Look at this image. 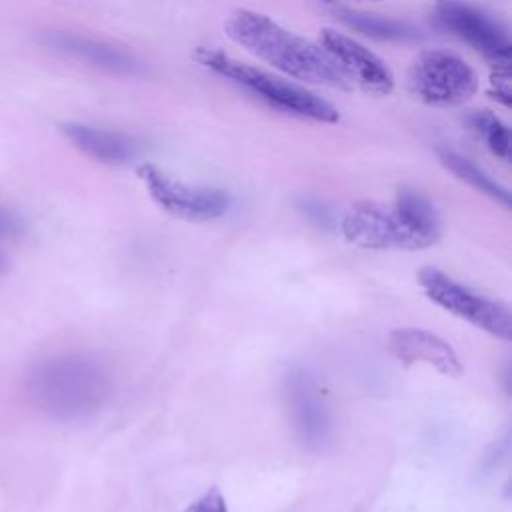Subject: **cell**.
Here are the masks:
<instances>
[{
    "label": "cell",
    "instance_id": "1",
    "mask_svg": "<svg viewBox=\"0 0 512 512\" xmlns=\"http://www.w3.org/2000/svg\"><path fill=\"white\" fill-rule=\"evenodd\" d=\"M106 366L84 352H62L34 364L26 378L28 402L58 422H78L96 414L110 396Z\"/></svg>",
    "mask_w": 512,
    "mask_h": 512
},
{
    "label": "cell",
    "instance_id": "2",
    "mask_svg": "<svg viewBox=\"0 0 512 512\" xmlns=\"http://www.w3.org/2000/svg\"><path fill=\"white\" fill-rule=\"evenodd\" d=\"M224 32L234 44L294 80L328 88H350L318 44L290 32L262 12L234 10L224 22Z\"/></svg>",
    "mask_w": 512,
    "mask_h": 512
},
{
    "label": "cell",
    "instance_id": "3",
    "mask_svg": "<svg viewBox=\"0 0 512 512\" xmlns=\"http://www.w3.org/2000/svg\"><path fill=\"white\" fill-rule=\"evenodd\" d=\"M194 60L204 68L212 70L214 74L228 78L230 82L238 84L264 104L298 118H306L312 122L334 124L338 122L340 114L338 108L332 106L328 100L320 98L318 94L310 92L308 88L274 76L262 68L244 64L222 50L198 46L194 52Z\"/></svg>",
    "mask_w": 512,
    "mask_h": 512
},
{
    "label": "cell",
    "instance_id": "4",
    "mask_svg": "<svg viewBox=\"0 0 512 512\" xmlns=\"http://www.w3.org/2000/svg\"><path fill=\"white\" fill-rule=\"evenodd\" d=\"M410 92L428 106H458L478 90V76L460 56L446 50L420 52L408 70Z\"/></svg>",
    "mask_w": 512,
    "mask_h": 512
},
{
    "label": "cell",
    "instance_id": "5",
    "mask_svg": "<svg viewBox=\"0 0 512 512\" xmlns=\"http://www.w3.org/2000/svg\"><path fill=\"white\" fill-rule=\"evenodd\" d=\"M418 284L428 300H432L442 310L470 322L490 336L500 340L512 338V314L506 304L486 298L468 286H462L436 268H422L418 272Z\"/></svg>",
    "mask_w": 512,
    "mask_h": 512
},
{
    "label": "cell",
    "instance_id": "6",
    "mask_svg": "<svg viewBox=\"0 0 512 512\" xmlns=\"http://www.w3.org/2000/svg\"><path fill=\"white\" fill-rule=\"evenodd\" d=\"M136 174L146 186L152 202L178 220L212 222L222 218L232 206L228 192L214 186L182 182L156 164L144 162L136 168Z\"/></svg>",
    "mask_w": 512,
    "mask_h": 512
},
{
    "label": "cell",
    "instance_id": "7",
    "mask_svg": "<svg viewBox=\"0 0 512 512\" xmlns=\"http://www.w3.org/2000/svg\"><path fill=\"white\" fill-rule=\"evenodd\" d=\"M340 232L346 242L368 250H422L434 244L414 230L394 204L372 200L354 202L340 220Z\"/></svg>",
    "mask_w": 512,
    "mask_h": 512
},
{
    "label": "cell",
    "instance_id": "8",
    "mask_svg": "<svg viewBox=\"0 0 512 512\" xmlns=\"http://www.w3.org/2000/svg\"><path fill=\"white\" fill-rule=\"evenodd\" d=\"M318 46L348 84H356L360 90L374 96H386L394 90V74L388 64L348 34L324 28Z\"/></svg>",
    "mask_w": 512,
    "mask_h": 512
},
{
    "label": "cell",
    "instance_id": "9",
    "mask_svg": "<svg viewBox=\"0 0 512 512\" xmlns=\"http://www.w3.org/2000/svg\"><path fill=\"white\" fill-rule=\"evenodd\" d=\"M434 14L442 28L468 42L492 64H510L512 44L506 30L482 10L460 0H438Z\"/></svg>",
    "mask_w": 512,
    "mask_h": 512
},
{
    "label": "cell",
    "instance_id": "10",
    "mask_svg": "<svg viewBox=\"0 0 512 512\" xmlns=\"http://www.w3.org/2000/svg\"><path fill=\"white\" fill-rule=\"evenodd\" d=\"M284 396L294 430L304 446L320 448L330 440L332 418L316 380L304 368H292L284 376Z\"/></svg>",
    "mask_w": 512,
    "mask_h": 512
},
{
    "label": "cell",
    "instance_id": "11",
    "mask_svg": "<svg viewBox=\"0 0 512 512\" xmlns=\"http://www.w3.org/2000/svg\"><path fill=\"white\" fill-rule=\"evenodd\" d=\"M40 44H44L54 52H60L64 56H70L74 60H80L84 64L96 66L106 72L124 74V76L142 74V62L132 52L92 36L52 30L40 36Z\"/></svg>",
    "mask_w": 512,
    "mask_h": 512
},
{
    "label": "cell",
    "instance_id": "12",
    "mask_svg": "<svg viewBox=\"0 0 512 512\" xmlns=\"http://www.w3.org/2000/svg\"><path fill=\"white\" fill-rule=\"evenodd\" d=\"M390 352L406 364H428L444 376L462 374V362L454 348L438 334L424 328H398L388 340Z\"/></svg>",
    "mask_w": 512,
    "mask_h": 512
},
{
    "label": "cell",
    "instance_id": "13",
    "mask_svg": "<svg viewBox=\"0 0 512 512\" xmlns=\"http://www.w3.org/2000/svg\"><path fill=\"white\" fill-rule=\"evenodd\" d=\"M62 130L82 154L102 164H110V166L126 164L134 160V156L138 154L136 142L120 132H112V130H104L88 124H76V122L64 124Z\"/></svg>",
    "mask_w": 512,
    "mask_h": 512
},
{
    "label": "cell",
    "instance_id": "14",
    "mask_svg": "<svg viewBox=\"0 0 512 512\" xmlns=\"http://www.w3.org/2000/svg\"><path fill=\"white\" fill-rule=\"evenodd\" d=\"M336 16L342 24L348 28L376 38V40H390V42H412L420 38V32L410 26L408 22L394 20V18H384L378 14H368V12H358L350 8H338Z\"/></svg>",
    "mask_w": 512,
    "mask_h": 512
},
{
    "label": "cell",
    "instance_id": "15",
    "mask_svg": "<svg viewBox=\"0 0 512 512\" xmlns=\"http://www.w3.org/2000/svg\"><path fill=\"white\" fill-rule=\"evenodd\" d=\"M438 158L456 178H460L462 182H466L474 190L490 196L492 200L502 202L504 206H510V192L502 184H498L494 178H490L472 160H468L462 154H458L454 150H448V148H440L438 150Z\"/></svg>",
    "mask_w": 512,
    "mask_h": 512
},
{
    "label": "cell",
    "instance_id": "16",
    "mask_svg": "<svg viewBox=\"0 0 512 512\" xmlns=\"http://www.w3.org/2000/svg\"><path fill=\"white\" fill-rule=\"evenodd\" d=\"M466 122L472 128V132H476L484 140V144L494 156L502 160H510V152H512L510 130L494 112L474 110L466 116Z\"/></svg>",
    "mask_w": 512,
    "mask_h": 512
},
{
    "label": "cell",
    "instance_id": "17",
    "mask_svg": "<svg viewBox=\"0 0 512 512\" xmlns=\"http://www.w3.org/2000/svg\"><path fill=\"white\" fill-rule=\"evenodd\" d=\"M488 94L504 106H512V82H510V64H494L490 74Z\"/></svg>",
    "mask_w": 512,
    "mask_h": 512
},
{
    "label": "cell",
    "instance_id": "18",
    "mask_svg": "<svg viewBox=\"0 0 512 512\" xmlns=\"http://www.w3.org/2000/svg\"><path fill=\"white\" fill-rule=\"evenodd\" d=\"M22 232H24L22 218L16 212L0 206V244L18 238Z\"/></svg>",
    "mask_w": 512,
    "mask_h": 512
},
{
    "label": "cell",
    "instance_id": "19",
    "mask_svg": "<svg viewBox=\"0 0 512 512\" xmlns=\"http://www.w3.org/2000/svg\"><path fill=\"white\" fill-rule=\"evenodd\" d=\"M188 512H228L226 500L218 488L204 492L196 502L190 504Z\"/></svg>",
    "mask_w": 512,
    "mask_h": 512
},
{
    "label": "cell",
    "instance_id": "20",
    "mask_svg": "<svg viewBox=\"0 0 512 512\" xmlns=\"http://www.w3.org/2000/svg\"><path fill=\"white\" fill-rule=\"evenodd\" d=\"M6 266H8V260H6V256H4V252L0 250V274L6 270Z\"/></svg>",
    "mask_w": 512,
    "mask_h": 512
},
{
    "label": "cell",
    "instance_id": "21",
    "mask_svg": "<svg viewBox=\"0 0 512 512\" xmlns=\"http://www.w3.org/2000/svg\"><path fill=\"white\" fill-rule=\"evenodd\" d=\"M324 2H332L334 4L336 0H324ZM358 2H364V0H358ZM368 2H378V0H368Z\"/></svg>",
    "mask_w": 512,
    "mask_h": 512
}]
</instances>
